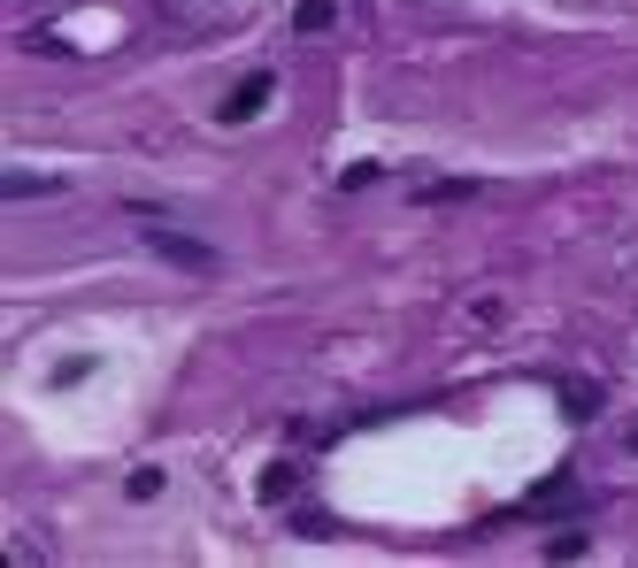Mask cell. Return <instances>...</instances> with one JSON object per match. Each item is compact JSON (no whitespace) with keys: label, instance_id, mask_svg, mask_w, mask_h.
Segmentation results:
<instances>
[{"label":"cell","instance_id":"obj_2","mask_svg":"<svg viewBox=\"0 0 638 568\" xmlns=\"http://www.w3.org/2000/svg\"><path fill=\"white\" fill-rule=\"evenodd\" d=\"M147 246H155L161 262L192 270V277H208V270H216V246H200V239H185V231H169V223H147Z\"/></svg>","mask_w":638,"mask_h":568},{"label":"cell","instance_id":"obj_11","mask_svg":"<svg viewBox=\"0 0 638 568\" xmlns=\"http://www.w3.org/2000/svg\"><path fill=\"white\" fill-rule=\"evenodd\" d=\"M23 46H31V54H62L70 39H62V31H23Z\"/></svg>","mask_w":638,"mask_h":568},{"label":"cell","instance_id":"obj_4","mask_svg":"<svg viewBox=\"0 0 638 568\" xmlns=\"http://www.w3.org/2000/svg\"><path fill=\"white\" fill-rule=\"evenodd\" d=\"M562 408H569V423H600L608 392H600L593 377H562Z\"/></svg>","mask_w":638,"mask_h":568},{"label":"cell","instance_id":"obj_1","mask_svg":"<svg viewBox=\"0 0 638 568\" xmlns=\"http://www.w3.org/2000/svg\"><path fill=\"white\" fill-rule=\"evenodd\" d=\"M270 101H278V70H247V77L216 101V124H223V132H239V124H254Z\"/></svg>","mask_w":638,"mask_h":568},{"label":"cell","instance_id":"obj_7","mask_svg":"<svg viewBox=\"0 0 638 568\" xmlns=\"http://www.w3.org/2000/svg\"><path fill=\"white\" fill-rule=\"evenodd\" d=\"M54 192H70V177H39V169L8 177V200H54Z\"/></svg>","mask_w":638,"mask_h":568},{"label":"cell","instance_id":"obj_8","mask_svg":"<svg viewBox=\"0 0 638 568\" xmlns=\"http://www.w3.org/2000/svg\"><path fill=\"white\" fill-rule=\"evenodd\" d=\"M161 484H169V469H155V461H147V469H132V476H124V492H132V499H139V507H147V499H161Z\"/></svg>","mask_w":638,"mask_h":568},{"label":"cell","instance_id":"obj_3","mask_svg":"<svg viewBox=\"0 0 638 568\" xmlns=\"http://www.w3.org/2000/svg\"><path fill=\"white\" fill-rule=\"evenodd\" d=\"M462 200H484V177H423L416 185V208H462Z\"/></svg>","mask_w":638,"mask_h":568},{"label":"cell","instance_id":"obj_12","mask_svg":"<svg viewBox=\"0 0 638 568\" xmlns=\"http://www.w3.org/2000/svg\"><path fill=\"white\" fill-rule=\"evenodd\" d=\"M85 377H93V354H77V361H62V369H54V385H85Z\"/></svg>","mask_w":638,"mask_h":568},{"label":"cell","instance_id":"obj_15","mask_svg":"<svg viewBox=\"0 0 638 568\" xmlns=\"http://www.w3.org/2000/svg\"><path fill=\"white\" fill-rule=\"evenodd\" d=\"M15 8H23V0H15Z\"/></svg>","mask_w":638,"mask_h":568},{"label":"cell","instance_id":"obj_9","mask_svg":"<svg viewBox=\"0 0 638 568\" xmlns=\"http://www.w3.org/2000/svg\"><path fill=\"white\" fill-rule=\"evenodd\" d=\"M585 554H593L585 530H554V538H546V561H585Z\"/></svg>","mask_w":638,"mask_h":568},{"label":"cell","instance_id":"obj_13","mask_svg":"<svg viewBox=\"0 0 638 568\" xmlns=\"http://www.w3.org/2000/svg\"><path fill=\"white\" fill-rule=\"evenodd\" d=\"M470 315H478L484 330H492V323H508V307H500V299H492V292H484V299H470Z\"/></svg>","mask_w":638,"mask_h":568},{"label":"cell","instance_id":"obj_5","mask_svg":"<svg viewBox=\"0 0 638 568\" xmlns=\"http://www.w3.org/2000/svg\"><path fill=\"white\" fill-rule=\"evenodd\" d=\"M338 31V0H293V39H323Z\"/></svg>","mask_w":638,"mask_h":568},{"label":"cell","instance_id":"obj_6","mask_svg":"<svg viewBox=\"0 0 638 568\" xmlns=\"http://www.w3.org/2000/svg\"><path fill=\"white\" fill-rule=\"evenodd\" d=\"M293 492H301V469H293V461H270V469H262V484H254V499H262V507H285Z\"/></svg>","mask_w":638,"mask_h":568},{"label":"cell","instance_id":"obj_14","mask_svg":"<svg viewBox=\"0 0 638 568\" xmlns=\"http://www.w3.org/2000/svg\"><path fill=\"white\" fill-rule=\"evenodd\" d=\"M631 453H638V430H631Z\"/></svg>","mask_w":638,"mask_h":568},{"label":"cell","instance_id":"obj_10","mask_svg":"<svg viewBox=\"0 0 638 568\" xmlns=\"http://www.w3.org/2000/svg\"><path fill=\"white\" fill-rule=\"evenodd\" d=\"M369 185H385V161H354V169H338V192H369Z\"/></svg>","mask_w":638,"mask_h":568}]
</instances>
